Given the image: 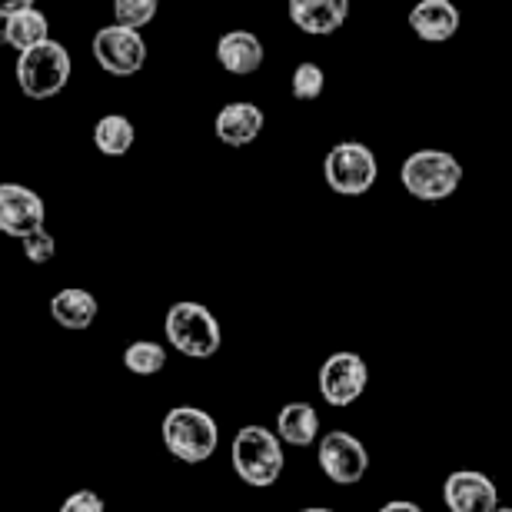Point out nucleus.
Wrapping results in <instances>:
<instances>
[{
	"mask_svg": "<svg viewBox=\"0 0 512 512\" xmlns=\"http://www.w3.org/2000/svg\"><path fill=\"white\" fill-rule=\"evenodd\" d=\"M160 436H163L167 453L177 456L180 463H190V466L207 463L220 446L217 419L200 406H173L170 413L163 416Z\"/></svg>",
	"mask_w": 512,
	"mask_h": 512,
	"instance_id": "obj_1",
	"label": "nucleus"
},
{
	"mask_svg": "<svg viewBox=\"0 0 512 512\" xmlns=\"http://www.w3.org/2000/svg\"><path fill=\"white\" fill-rule=\"evenodd\" d=\"M230 463L247 486L266 489L283 476V466H286L283 443L276 439L273 429H266V426H243L237 429V436H233Z\"/></svg>",
	"mask_w": 512,
	"mask_h": 512,
	"instance_id": "obj_2",
	"label": "nucleus"
},
{
	"mask_svg": "<svg viewBox=\"0 0 512 512\" xmlns=\"http://www.w3.org/2000/svg\"><path fill=\"white\" fill-rule=\"evenodd\" d=\"M399 180L409 197L423 203H439L453 197L463 183V163L446 150H416L403 160Z\"/></svg>",
	"mask_w": 512,
	"mask_h": 512,
	"instance_id": "obj_3",
	"label": "nucleus"
},
{
	"mask_svg": "<svg viewBox=\"0 0 512 512\" xmlns=\"http://www.w3.org/2000/svg\"><path fill=\"white\" fill-rule=\"evenodd\" d=\"M14 70H17V84L24 90V97L50 100L70 84V70H74V64H70L67 47L47 37L30 50H20Z\"/></svg>",
	"mask_w": 512,
	"mask_h": 512,
	"instance_id": "obj_4",
	"label": "nucleus"
},
{
	"mask_svg": "<svg viewBox=\"0 0 512 512\" xmlns=\"http://www.w3.org/2000/svg\"><path fill=\"white\" fill-rule=\"evenodd\" d=\"M163 333H167V343L173 350L190 356V360H210L223 343L217 316L193 300H180L170 306L167 320H163Z\"/></svg>",
	"mask_w": 512,
	"mask_h": 512,
	"instance_id": "obj_5",
	"label": "nucleus"
},
{
	"mask_svg": "<svg viewBox=\"0 0 512 512\" xmlns=\"http://www.w3.org/2000/svg\"><path fill=\"white\" fill-rule=\"evenodd\" d=\"M323 177L326 187L340 193V197H363L366 190H373L376 177H380V160H376V153L366 143L343 140L326 153Z\"/></svg>",
	"mask_w": 512,
	"mask_h": 512,
	"instance_id": "obj_6",
	"label": "nucleus"
},
{
	"mask_svg": "<svg viewBox=\"0 0 512 512\" xmlns=\"http://www.w3.org/2000/svg\"><path fill=\"white\" fill-rule=\"evenodd\" d=\"M316 463L326 473V479L336 486H356L370 469V453L366 446L346 429H333L316 439Z\"/></svg>",
	"mask_w": 512,
	"mask_h": 512,
	"instance_id": "obj_7",
	"label": "nucleus"
},
{
	"mask_svg": "<svg viewBox=\"0 0 512 512\" xmlns=\"http://www.w3.org/2000/svg\"><path fill=\"white\" fill-rule=\"evenodd\" d=\"M366 383H370V366L360 353H333L326 356V363L320 366V376H316V389L330 406L346 409L353 406L356 399L366 393Z\"/></svg>",
	"mask_w": 512,
	"mask_h": 512,
	"instance_id": "obj_8",
	"label": "nucleus"
},
{
	"mask_svg": "<svg viewBox=\"0 0 512 512\" xmlns=\"http://www.w3.org/2000/svg\"><path fill=\"white\" fill-rule=\"evenodd\" d=\"M94 60L110 77H133L147 64V44H143L140 30L120 24L100 27L94 34Z\"/></svg>",
	"mask_w": 512,
	"mask_h": 512,
	"instance_id": "obj_9",
	"label": "nucleus"
},
{
	"mask_svg": "<svg viewBox=\"0 0 512 512\" xmlns=\"http://www.w3.org/2000/svg\"><path fill=\"white\" fill-rule=\"evenodd\" d=\"M47 207L40 200V193L20 183H0V233L14 240H24L27 233L44 227Z\"/></svg>",
	"mask_w": 512,
	"mask_h": 512,
	"instance_id": "obj_10",
	"label": "nucleus"
},
{
	"mask_svg": "<svg viewBox=\"0 0 512 512\" xmlns=\"http://www.w3.org/2000/svg\"><path fill=\"white\" fill-rule=\"evenodd\" d=\"M443 503L449 512H493L499 506V489L486 473L456 469L443 483Z\"/></svg>",
	"mask_w": 512,
	"mask_h": 512,
	"instance_id": "obj_11",
	"label": "nucleus"
},
{
	"mask_svg": "<svg viewBox=\"0 0 512 512\" xmlns=\"http://www.w3.org/2000/svg\"><path fill=\"white\" fill-rule=\"evenodd\" d=\"M293 27H300L310 37H330L346 24L350 0H290L286 4Z\"/></svg>",
	"mask_w": 512,
	"mask_h": 512,
	"instance_id": "obj_12",
	"label": "nucleus"
},
{
	"mask_svg": "<svg viewBox=\"0 0 512 512\" xmlns=\"http://www.w3.org/2000/svg\"><path fill=\"white\" fill-rule=\"evenodd\" d=\"M409 27L426 44H446L459 30V7L453 0H419L409 10Z\"/></svg>",
	"mask_w": 512,
	"mask_h": 512,
	"instance_id": "obj_13",
	"label": "nucleus"
},
{
	"mask_svg": "<svg viewBox=\"0 0 512 512\" xmlns=\"http://www.w3.org/2000/svg\"><path fill=\"white\" fill-rule=\"evenodd\" d=\"M263 110L256 104H247V100H233V104L220 107L217 120H213V133H217L220 143L227 147H247L263 133Z\"/></svg>",
	"mask_w": 512,
	"mask_h": 512,
	"instance_id": "obj_14",
	"label": "nucleus"
},
{
	"mask_svg": "<svg viewBox=\"0 0 512 512\" xmlns=\"http://www.w3.org/2000/svg\"><path fill=\"white\" fill-rule=\"evenodd\" d=\"M217 60L233 77H250L263 64V40L253 30H230L217 40Z\"/></svg>",
	"mask_w": 512,
	"mask_h": 512,
	"instance_id": "obj_15",
	"label": "nucleus"
},
{
	"mask_svg": "<svg viewBox=\"0 0 512 512\" xmlns=\"http://www.w3.org/2000/svg\"><path fill=\"white\" fill-rule=\"evenodd\" d=\"M97 313H100L97 296L80 290V286H70V290H60L50 296V316H54V323H60L64 330H87V326H94Z\"/></svg>",
	"mask_w": 512,
	"mask_h": 512,
	"instance_id": "obj_16",
	"label": "nucleus"
},
{
	"mask_svg": "<svg viewBox=\"0 0 512 512\" xmlns=\"http://www.w3.org/2000/svg\"><path fill=\"white\" fill-rule=\"evenodd\" d=\"M276 439L290 446H313L320 439V413L313 403H286L276 416Z\"/></svg>",
	"mask_w": 512,
	"mask_h": 512,
	"instance_id": "obj_17",
	"label": "nucleus"
},
{
	"mask_svg": "<svg viewBox=\"0 0 512 512\" xmlns=\"http://www.w3.org/2000/svg\"><path fill=\"white\" fill-rule=\"evenodd\" d=\"M47 34H50V20L40 14L37 7H24V10H17V14L4 17L0 40L20 54V50H30L34 44H40V40H47Z\"/></svg>",
	"mask_w": 512,
	"mask_h": 512,
	"instance_id": "obj_18",
	"label": "nucleus"
},
{
	"mask_svg": "<svg viewBox=\"0 0 512 512\" xmlns=\"http://www.w3.org/2000/svg\"><path fill=\"white\" fill-rule=\"evenodd\" d=\"M133 140H137V130H133L130 117L124 114H107L97 120L94 127V143L104 157H127Z\"/></svg>",
	"mask_w": 512,
	"mask_h": 512,
	"instance_id": "obj_19",
	"label": "nucleus"
},
{
	"mask_svg": "<svg viewBox=\"0 0 512 512\" xmlns=\"http://www.w3.org/2000/svg\"><path fill=\"white\" fill-rule=\"evenodd\" d=\"M124 366L133 376H157L167 366V350L153 340H137L124 350Z\"/></svg>",
	"mask_w": 512,
	"mask_h": 512,
	"instance_id": "obj_20",
	"label": "nucleus"
},
{
	"mask_svg": "<svg viewBox=\"0 0 512 512\" xmlns=\"http://www.w3.org/2000/svg\"><path fill=\"white\" fill-rule=\"evenodd\" d=\"M157 7H160V0H114V24L143 30L157 17Z\"/></svg>",
	"mask_w": 512,
	"mask_h": 512,
	"instance_id": "obj_21",
	"label": "nucleus"
},
{
	"mask_svg": "<svg viewBox=\"0 0 512 512\" xmlns=\"http://www.w3.org/2000/svg\"><path fill=\"white\" fill-rule=\"evenodd\" d=\"M323 87H326V74L320 70V64H313V60H303V64L293 70L290 94L296 100H316L323 94Z\"/></svg>",
	"mask_w": 512,
	"mask_h": 512,
	"instance_id": "obj_22",
	"label": "nucleus"
},
{
	"mask_svg": "<svg viewBox=\"0 0 512 512\" xmlns=\"http://www.w3.org/2000/svg\"><path fill=\"white\" fill-rule=\"evenodd\" d=\"M20 243H24V256H27L30 263H37V266H40V263H50V260H54L57 240L50 237V233H47L44 227L34 230V233H27V237L20 240Z\"/></svg>",
	"mask_w": 512,
	"mask_h": 512,
	"instance_id": "obj_23",
	"label": "nucleus"
},
{
	"mask_svg": "<svg viewBox=\"0 0 512 512\" xmlns=\"http://www.w3.org/2000/svg\"><path fill=\"white\" fill-rule=\"evenodd\" d=\"M60 512H107V509H104V499H100L94 489H77V493H70L64 499Z\"/></svg>",
	"mask_w": 512,
	"mask_h": 512,
	"instance_id": "obj_24",
	"label": "nucleus"
},
{
	"mask_svg": "<svg viewBox=\"0 0 512 512\" xmlns=\"http://www.w3.org/2000/svg\"><path fill=\"white\" fill-rule=\"evenodd\" d=\"M24 7H34V0H0V17H10Z\"/></svg>",
	"mask_w": 512,
	"mask_h": 512,
	"instance_id": "obj_25",
	"label": "nucleus"
},
{
	"mask_svg": "<svg viewBox=\"0 0 512 512\" xmlns=\"http://www.w3.org/2000/svg\"><path fill=\"white\" fill-rule=\"evenodd\" d=\"M380 512H423L416 503H406V499H393V503H386Z\"/></svg>",
	"mask_w": 512,
	"mask_h": 512,
	"instance_id": "obj_26",
	"label": "nucleus"
},
{
	"mask_svg": "<svg viewBox=\"0 0 512 512\" xmlns=\"http://www.w3.org/2000/svg\"><path fill=\"white\" fill-rule=\"evenodd\" d=\"M300 512H336V509H326V506H310V509H300Z\"/></svg>",
	"mask_w": 512,
	"mask_h": 512,
	"instance_id": "obj_27",
	"label": "nucleus"
},
{
	"mask_svg": "<svg viewBox=\"0 0 512 512\" xmlns=\"http://www.w3.org/2000/svg\"><path fill=\"white\" fill-rule=\"evenodd\" d=\"M493 512H512V509H506V506H496Z\"/></svg>",
	"mask_w": 512,
	"mask_h": 512,
	"instance_id": "obj_28",
	"label": "nucleus"
}]
</instances>
